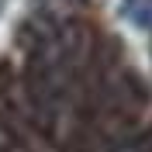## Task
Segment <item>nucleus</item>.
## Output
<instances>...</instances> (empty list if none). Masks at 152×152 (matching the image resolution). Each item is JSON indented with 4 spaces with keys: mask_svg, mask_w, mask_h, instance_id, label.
<instances>
[{
    "mask_svg": "<svg viewBox=\"0 0 152 152\" xmlns=\"http://www.w3.org/2000/svg\"><path fill=\"white\" fill-rule=\"evenodd\" d=\"M0 128L14 142H21L24 138V128H28L21 86H18V76H14V66L10 62H0Z\"/></svg>",
    "mask_w": 152,
    "mask_h": 152,
    "instance_id": "1",
    "label": "nucleus"
},
{
    "mask_svg": "<svg viewBox=\"0 0 152 152\" xmlns=\"http://www.w3.org/2000/svg\"><path fill=\"white\" fill-rule=\"evenodd\" d=\"M145 138H149V149H152V124H149V132H145Z\"/></svg>",
    "mask_w": 152,
    "mask_h": 152,
    "instance_id": "2",
    "label": "nucleus"
},
{
    "mask_svg": "<svg viewBox=\"0 0 152 152\" xmlns=\"http://www.w3.org/2000/svg\"><path fill=\"white\" fill-rule=\"evenodd\" d=\"M0 152H7V149H4V145H0Z\"/></svg>",
    "mask_w": 152,
    "mask_h": 152,
    "instance_id": "3",
    "label": "nucleus"
}]
</instances>
